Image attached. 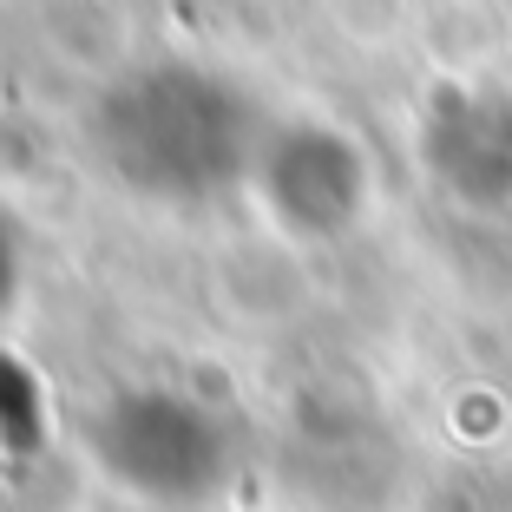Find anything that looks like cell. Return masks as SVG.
<instances>
[{
	"label": "cell",
	"mask_w": 512,
	"mask_h": 512,
	"mask_svg": "<svg viewBox=\"0 0 512 512\" xmlns=\"http://www.w3.org/2000/svg\"><path fill=\"white\" fill-rule=\"evenodd\" d=\"M256 145L237 92L204 73H145L119 86L99 112V151L112 178L145 197H204L256 165Z\"/></svg>",
	"instance_id": "1"
},
{
	"label": "cell",
	"mask_w": 512,
	"mask_h": 512,
	"mask_svg": "<svg viewBox=\"0 0 512 512\" xmlns=\"http://www.w3.org/2000/svg\"><path fill=\"white\" fill-rule=\"evenodd\" d=\"M92 460L151 506H197L224 486V434L184 394H119L92 421Z\"/></svg>",
	"instance_id": "2"
},
{
	"label": "cell",
	"mask_w": 512,
	"mask_h": 512,
	"mask_svg": "<svg viewBox=\"0 0 512 512\" xmlns=\"http://www.w3.org/2000/svg\"><path fill=\"white\" fill-rule=\"evenodd\" d=\"M256 184L263 204L289 237H342L368 204L362 151L329 125H283L256 145Z\"/></svg>",
	"instance_id": "3"
},
{
	"label": "cell",
	"mask_w": 512,
	"mask_h": 512,
	"mask_svg": "<svg viewBox=\"0 0 512 512\" xmlns=\"http://www.w3.org/2000/svg\"><path fill=\"white\" fill-rule=\"evenodd\" d=\"M427 171L460 204H512V99L447 92L427 119Z\"/></svg>",
	"instance_id": "4"
}]
</instances>
